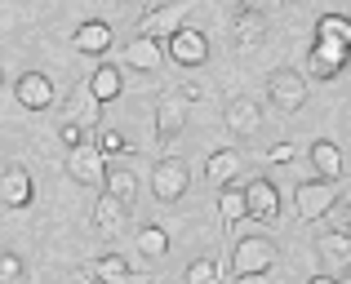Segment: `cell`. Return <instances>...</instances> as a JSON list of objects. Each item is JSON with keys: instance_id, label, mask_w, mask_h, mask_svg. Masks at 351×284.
I'll return each instance as SVG.
<instances>
[{"instance_id": "1", "label": "cell", "mask_w": 351, "mask_h": 284, "mask_svg": "<svg viewBox=\"0 0 351 284\" xmlns=\"http://www.w3.org/2000/svg\"><path fill=\"white\" fill-rule=\"evenodd\" d=\"M338 200H343V187L338 182H298V191H293V209H298L302 222H316V218H329L338 209Z\"/></svg>"}, {"instance_id": "2", "label": "cell", "mask_w": 351, "mask_h": 284, "mask_svg": "<svg viewBox=\"0 0 351 284\" xmlns=\"http://www.w3.org/2000/svg\"><path fill=\"white\" fill-rule=\"evenodd\" d=\"M276 267V244L267 235H245L232 244V271L236 276H271Z\"/></svg>"}, {"instance_id": "3", "label": "cell", "mask_w": 351, "mask_h": 284, "mask_svg": "<svg viewBox=\"0 0 351 284\" xmlns=\"http://www.w3.org/2000/svg\"><path fill=\"white\" fill-rule=\"evenodd\" d=\"M191 187V169L187 160H178V155H165V160H156L152 169V196L160 200V205H173V200H182Z\"/></svg>"}, {"instance_id": "4", "label": "cell", "mask_w": 351, "mask_h": 284, "mask_svg": "<svg viewBox=\"0 0 351 284\" xmlns=\"http://www.w3.org/2000/svg\"><path fill=\"white\" fill-rule=\"evenodd\" d=\"M187 14H191V0H169V5H160V9H147V14L138 18V36L165 44L182 23H187Z\"/></svg>"}, {"instance_id": "5", "label": "cell", "mask_w": 351, "mask_h": 284, "mask_svg": "<svg viewBox=\"0 0 351 284\" xmlns=\"http://www.w3.org/2000/svg\"><path fill=\"white\" fill-rule=\"evenodd\" d=\"M67 178L80 182V187H103V178H107V155H98L94 142L67 146Z\"/></svg>"}, {"instance_id": "6", "label": "cell", "mask_w": 351, "mask_h": 284, "mask_svg": "<svg viewBox=\"0 0 351 284\" xmlns=\"http://www.w3.org/2000/svg\"><path fill=\"white\" fill-rule=\"evenodd\" d=\"M240 196H245V218H254V222H276L280 218V191H276L271 178H249L240 187Z\"/></svg>"}, {"instance_id": "7", "label": "cell", "mask_w": 351, "mask_h": 284, "mask_svg": "<svg viewBox=\"0 0 351 284\" xmlns=\"http://www.w3.org/2000/svg\"><path fill=\"white\" fill-rule=\"evenodd\" d=\"M165 58H173L178 67H200V62H209V36L196 27H178L165 40Z\"/></svg>"}, {"instance_id": "8", "label": "cell", "mask_w": 351, "mask_h": 284, "mask_svg": "<svg viewBox=\"0 0 351 284\" xmlns=\"http://www.w3.org/2000/svg\"><path fill=\"white\" fill-rule=\"evenodd\" d=\"M267 98H271L285 116H293L302 103H307V80H302L298 71L280 67V71H271V76H267Z\"/></svg>"}, {"instance_id": "9", "label": "cell", "mask_w": 351, "mask_h": 284, "mask_svg": "<svg viewBox=\"0 0 351 284\" xmlns=\"http://www.w3.org/2000/svg\"><path fill=\"white\" fill-rule=\"evenodd\" d=\"M32 196H36L32 173H27L23 164H9V169L0 173V209H27Z\"/></svg>"}, {"instance_id": "10", "label": "cell", "mask_w": 351, "mask_h": 284, "mask_svg": "<svg viewBox=\"0 0 351 284\" xmlns=\"http://www.w3.org/2000/svg\"><path fill=\"white\" fill-rule=\"evenodd\" d=\"M14 94H18V107H27V112H49L53 107V80L45 71H27V76H18Z\"/></svg>"}, {"instance_id": "11", "label": "cell", "mask_w": 351, "mask_h": 284, "mask_svg": "<svg viewBox=\"0 0 351 284\" xmlns=\"http://www.w3.org/2000/svg\"><path fill=\"white\" fill-rule=\"evenodd\" d=\"M182 129H187V103L178 94H165L160 107H156V142L169 146Z\"/></svg>"}, {"instance_id": "12", "label": "cell", "mask_w": 351, "mask_h": 284, "mask_svg": "<svg viewBox=\"0 0 351 284\" xmlns=\"http://www.w3.org/2000/svg\"><path fill=\"white\" fill-rule=\"evenodd\" d=\"M240 173H245V155H240L236 146H223V151H214L205 160V182H209V187H218V191L236 187Z\"/></svg>"}, {"instance_id": "13", "label": "cell", "mask_w": 351, "mask_h": 284, "mask_svg": "<svg viewBox=\"0 0 351 284\" xmlns=\"http://www.w3.org/2000/svg\"><path fill=\"white\" fill-rule=\"evenodd\" d=\"M112 23H103V18H89V23H80L76 31H71V49L76 53H89V58H103L107 49H112Z\"/></svg>"}, {"instance_id": "14", "label": "cell", "mask_w": 351, "mask_h": 284, "mask_svg": "<svg viewBox=\"0 0 351 284\" xmlns=\"http://www.w3.org/2000/svg\"><path fill=\"white\" fill-rule=\"evenodd\" d=\"M227 129H232L236 138H254V133L263 129V107H258L254 98H232V103H227Z\"/></svg>"}, {"instance_id": "15", "label": "cell", "mask_w": 351, "mask_h": 284, "mask_svg": "<svg viewBox=\"0 0 351 284\" xmlns=\"http://www.w3.org/2000/svg\"><path fill=\"white\" fill-rule=\"evenodd\" d=\"M343 67H347V49H343V44H325V40L311 44V53H307V71H311L316 80H334Z\"/></svg>"}, {"instance_id": "16", "label": "cell", "mask_w": 351, "mask_h": 284, "mask_svg": "<svg viewBox=\"0 0 351 284\" xmlns=\"http://www.w3.org/2000/svg\"><path fill=\"white\" fill-rule=\"evenodd\" d=\"M316 253L325 258L329 276H343V271L351 267V235H347V231H325V235L316 240Z\"/></svg>"}, {"instance_id": "17", "label": "cell", "mask_w": 351, "mask_h": 284, "mask_svg": "<svg viewBox=\"0 0 351 284\" xmlns=\"http://www.w3.org/2000/svg\"><path fill=\"white\" fill-rule=\"evenodd\" d=\"M125 67L160 71V67H165V44H160V40H147V36H134V40L125 44Z\"/></svg>"}, {"instance_id": "18", "label": "cell", "mask_w": 351, "mask_h": 284, "mask_svg": "<svg viewBox=\"0 0 351 284\" xmlns=\"http://www.w3.org/2000/svg\"><path fill=\"white\" fill-rule=\"evenodd\" d=\"M263 36H267V18L258 14V9H240L236 23H232L236 49H258V44H263Z\"/></svg>"}, {"instance_id": "19", "label": "cell", "mask_w": 351, "mask_h": 284, "mask_svg": "<svg viewBox=\"0 0 351 284\" xmlns=\"http://www.w3.org/2000/svg\"><path fill=\"white\" fill-rule=\"evenodd\" d=\"M89 98H94L98 107L103 103H116L120 89H125V76H120V67H112V62H103V67H94V76H89Z\"/></svg>"}, {"instance_id": "20", "label": "cell", "mask_w": 351, "mask_h": 284, "mask_svg": "<svg viewBox=\"0 0 351 284\" xmlns=\"http://www.w3.org/2000/svg\"><path fill=\"white\" fill-rule=\"evenodd\" d=\"M311 169H316L320 182H338L343 178V151H338V142H311Z\"/></svg>"}, {"instance_id": "21", "label": "cell", "mask_w": 351, "mask_h": 284, "mask_svg": "<svg viewBox=\"0 0 351 284\" xmlns=\"http://www.w3.org/2000/svg\"><path fill=\"white\" fill-rule=\"evenodd\" d=\"M89 276L98 284H143V276H134V267H129L120 253H107V258H98L94 267H89Z\"/></svg>"}, {"instance_id": "22", "label": "cell", "mask_w": 351, "mask_h": 284, "mask_svg": "<svg viewBox=\"0 0 351 284\" xmlns=\"http://www.w3.org/2000/svg\"><path fill=\"white\" fill-rule=\"evenodd\" d=\"M89 222H94V231L116 235L120 227H125V205H120V200H112V196L103 191V196L94 200V214H89Z\"/></svg>"}, {"instance_id": "23", "label": "cell", "mask_w": 351, "mask_h": 284, "mask_svg": "<svg viewBox=\"0 0 351 284\" xmlns=\"http://www.w3.org/2000/svg\"><path fill=\"white\" fill-rule=\"evenodd\" d=\"M103 191H107L112 200H120V205H129V200L138 196V173H134V169H107Z\"/></svg>"}, {"instance_id": "24", "label": "cell", "mask_w": 351, "mask_h": 284, "mask_svg": "<svg viewBox=\"0 0 351 284\" xmlns=\"http://www.w3.org/2000/svg\"><path fill=\"white\" fill-rule=\"evenodd\" d=\"M316 40L351 49V18H343V14H325V18L316 23Z\"/></svg>"}, {"instance_id": "25", "label": "cell", "mask_w": 351, "mask_h": 284, "mask_svg": "<svg viewBox=\"0 0 351 284\" xmlns=\"http://www.w3.org/2000/svg\"><path fill=\"white\" fill-rule=\"evenodd\" d=\"M138 253H143V258H165V253H169V231H165V227H138Z\"/></svg>"}, {"instance_id": "26", "label": "cell", "mask_w": 351, "mask_h": 284, "mask_svg": "<svg viewBox=\"0 0 351 284\" xmlns=\"http://www.w3.org/2000/svg\"><path fill=\"white\" fill-rule=\"evenodd\" d=\"M94 146H98V155H129V151H134L125 133H120V129H103V125L94 129Z\"/></svg>"}, {"instance_id": "27", "label": "cell", "mask_w": 351, "mask_h": 284, "mask_svg": "<svg viewBox=\"0 0 351 284\" xmlns=\"http://www.w3.org/2000/svg\"><path fill=\"white\" fill-rule=\"evenodd\" d=\"M218 214H223L227 227L245 218V196H240V187H223V191H218Z\"/></svg>"}, {"instance_id": "28", "label": "cell", "mask_w": 351, "mask_h": 284, "mask_svg": "<svg viewBox=\"0 0 351 284\" xmlns=\"http://www.w3.org/2000/svg\"><path fill=\"white\" fill-rule=\"evenodd\" d=\"M187 284H218V262L214 258H196L187 267Z\"/></svg>"}, {"instance_id": "29", "label": "cell", "mask_w": 351, "mask_h": 284, "mask_svg": "<svg viewBox=\"0 0 351 284\" xmlns=\"http://www.w3.org/2000/svg\"><path fill=\"white\" fill-rule=\"evenodd\" d=\"M18 280H23V258L0 249V284H18Z\"/></svg>"}, {"instance_id": "30", "label": "cell", "mask_w": 351, "mask_h": 284, "mask_svg": "<svg viewBox=\"0 0 351 284\" xmlns=\"http://www.w3.org/2000/svg\"><path fill=\"white\" fill-rule=\"evenodd\" d=\"M293 155H298V146H293V142H276V146H267V160H271V164H289Z\"/></svg>"}, {"instance_id": "31", "label": "cell", "mask_w": 351, "mask_h": 284, "mask_svg": "<svg viewBox=\"0 0 351 284\" xmlns=\"http://www.w3.org/2000/svg\"><path fill=\"white\" fill-rule=\"evenodd\" d=\"M58 138L67 142V146H76V142H85V129H80L76 120H62V125H58Z\"/></svg>"}, {"instance_id": "32", "label": "cell", "mask_w": 351, "mask_h": 284, "mask_svg": "<svg viewBox=\"0 0 351 284\" xmlns=\"http://www.w3.org/2000/svg\"><path fill=\"white\" fill-rule=\"evenodd\" d=\"M173 94H178V98H182V103H196V98H200V94H205V89H200V85H196V80H182V85H178V89H173Z\"/></svg>"}, {"instance_id": "33", "label": "cell", "mask_w": 351, "mask_h": 284, "mask_svg": "<svg viewBox=\"0 0 351 284\" xmlns=\"http://www.w3.org/2000/svg\"><path fill=\"white\" fill-rule=\"evenodd\" d=\"M232 284H267V276H236Z\"/></svg>"}, {"instance_id": "34", "label": "cell", "mask_w": 351, "mask_h": 284, "mask_svg": "<svg viewBox=\"0 0 351 284\" xmlns=\"http://www.w3.org/2000/svg\"><path fill=\"white\" fill-rule=\"evenodd\" d=\"M138 9H160V5H169V0H134Z\"/></svg>"}, {"instance_id": "35", "label": "cell", "mask_w": 351, "mask_h": 284, "mask_svg": "<svg viewBox=\"0 0 351 284\" xmlns=\"http://www.w3.org/2000/svg\"><path fill=\"white\" fill-rule=\"evenodd\" d=\"M307 284H343V280H338V276H311Z\"/></svg>"}, {"instance_id": "36", "label": "cell", "mask_w": 351, "mask_h": 284, "mask_svg": "<svg viewBox=\"0 0 351 284\" xmlns=\"http://www.w3.org/2000/svg\"><path fill=\"white\" fill-rule=\"evenodd\" d=\"M232 5H240V9H254V0H232Z\"/></svg>"}, {"instance_id": "37", "label": "cell", "mask_w": 351, "mask_h": 284, "mask_svg": "<svg viewBox=\"0 0 351 284\" xmlns=\"http://www.w3.org/2000/svg\"><path fill=\"white\" fill-rule=\"evenodd\" d=\"M0 85H5V67H0Z\"/></svg>"}, {"instance_id": "38", "label": "cell", "mask_w": 351, "mask_h": 284, "mask_svg": "<svg viewBox=\"0 0 351 284\" xmlns=\"http://www.w3.org/2000/svg\"><path fill=\"white\" fill-rule=\"evenodd\" d=\"M280 5H293V0H280Z\"/></svg>"}, {"instance_id": "39", "label": "cell", "mask_w": 351, "mask_h": 284, "mask_svg": "<svg viewBox=\"0 0 351 284\" xmlns=\"http://www.w3.org/2000/svg\"><path fill=\"white\" fill-rule=\"evenodd\" d=\"M112 5H125V0H112Z\"/></svg>"}]
</instances>
